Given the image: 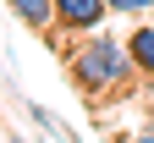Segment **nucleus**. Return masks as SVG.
Listing matches in <instances>:
<instances>
[{
	"instance_id": "nucleus-1",
	"label": "nucleus",
	"mask_w": 154,
	"mask_h": 143,
	"mask_svg": "<svg viewBox=\"0 0 154 143\" xmlns=\"http://www.w3.org/2000/svg\"><path fill=\"white\" fill-rule=\"evenodd\" d=\"M66 72H72V83L77 94L88 99V105H99L105 94H121L132 77H138V66H132V55H127V39H110V33H77L72 44H66Z\"/></svg>"
},
{
	"instance_id": "nucleus-2",
	"label": "nucleus",
	"mask_w": 154,
	"mask_h": 143,
	"mask_svg": "<svg viewBox=\"0 0 154 143\" xmlns=\"http://www.w3.org/2000/svg\"><path fill=\"white\" fill-rule=\"evenodd\" d=\"M105 17H110L105 0H55V22L66 33H94V28H105Z\"/></svg>"
},
{
	"instance_id": "nucleus-3",
	"label": "nucleus",
	"mask_w": 154,
	"mask_h": 143,
	"mask_svg": "<svg viewBox=\"0 0 154 143\" xmlns=\"http://www.w3.org/2000/svg\"><path fill=\"white\" fill-rule=\"evenodd\" d=\"M0 6H6L28 33H44V39H50L55 28H61V22H55V0H0Z\"/></svg>"
},
{
	"instance_id": "nucleus-4",
	"label": "nucleus",
	"mask_w": 154,
	"mask_h": 143,
	"mask_svg": "<svg viewBox=\"0 0 154 143\" xmlns=\"http://www.w3.org/2000/svg\"><path fill=\"white\" fill-rule=\"evenodd\" d=\"M127 55H132V66H138V77L154 83V22H143V28L127 33Z\"/></svg>"
},
{
	"instance_id": "nucleus-5",
	"label": "nucleus",
	"mask_w": 154,
	"mask_h": 143,
	"mask_svg": "<svg viewBox=\"0 0 154 143\" xmlns=\"http://www.w3.org/2000/svg\"><path fill=\"white\" fill-rule=\"evenodd\" d=\"M22 110H28V116H33V121H38V127H44L50 138H61V143H77V132H72V127H66V121H61V116H55L50 105H38V99H28V105H22Z\"/></svg>"
},
{
	"instance_id": "nucleus-6",
	"label": "nucleus",
	"mask_w": 154,
	"mask_h": 143,
	"mask_svg": "<svg viewBox=\"0 0 154 143\" xmlns=\"http://www.w3.org/2000/svg\"><path fill=\"white\" fill-rule=\"evenodd\" d=\"M110 11H127V17H154V0H105Z\"/></svg>"
},
{
	"instance_id": "nucleus-7",
	"label": "nucleus",
	"mask_w": 154,
	"mask_h": 143,
	"mask_svg": "<svg viewBox=\"0 0 154 143\" xmlns=\"http://www.w3.org/2000/svg\"><path fill=\"white\" fill-rule=\"evenodd\" d=\"M121 143H154V127H143V132H132V138H121Z\"/></svg>"
},
{
	"instance_id": "nucleus-8",
	"label": "nucleus",
	"mask_w": 154,
	"mask_h": 143,
	"mask_svg": "<svg viewBox=\"0 0 154 143\" xmlns=\"http://www.w3.org/2000/svg\"><path fill=\"white\" fill-rule=\"evenodd\" d=\"M149 127H154V105H149Z\"/></svg>"
},
{
	"instance_id": "nucleus-9",
	"label": "nucleus",
	"mask_w": 154,
	"mask_h": 143,
	"mask_svg": "<svg viewBox=\"0 0 154 143\" xmlns=\"http://www.w3.org/2000/svg\"><path fill=\"white\" fill-rule=\"evenodd\" d=\"M17 143H22V138H17Z\"/></svg>"
}]
</instances>
